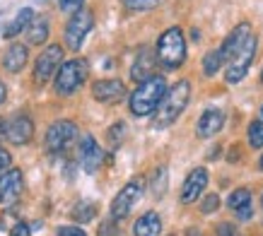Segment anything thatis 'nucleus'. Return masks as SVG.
Masks as SVG:
<instances>
[{"label":"nucleus","mask_w":263,"mask_h":236,"mask_svg":"<svg viewBox=\"0 0 263 236\" xmlns=\"http://www.w3.org/2000/svg\"><path fill=\"white\" fill-rule=\"evenodd\" d=\"M164 94H167V80L162 77V75H152L145 82H140L138 89L130 94V99H128L130 111L136 116H150L152 111L160 109Z\"/></svg>","instance_id":"1"},{"label":"nucleus","mask_w":263,"mask_h":236,"mask_svg":"<svg viewBox=\"0 0 263 236\" xmlns=\"http://www.w3.org/2000/svg\"><path fill=\"white\" fill-rule=\"evenodd\" d=\"M189 99H191V82L189 80H179L172 89H167V94H164L160 109H157L155 123L160 128L172 126L176 118L183 113V109L189 106Z\"/></svg>","instance_id":"2"},{"label":"nucleus","mask_w":263,"mask_h":236,"mask_svg":"<svg viewBox=\"0 0 263 236\" xmlns=\"http://www.w3.org/2000/svg\"><path fill=\"white\" fill-rule=\"evenodd\" d=\"M186 61V39L179 27H169L157 39V63L167 70H176Z\"/></svg>","instance_id":"3"},{"label":"nucleus","mask_w":263,"mask_h":236,"mask_svg":"<svg viewBox=\"0 0 263 236\" xmlns=\"http://www.w3.org/2000/svg\"><path fill=\"white\" fill-rule=\"evenodd\" d=\"M89 75V65L85 58H72V61H65L56 72V80H53V89H56L58 96H70L75 89H80L85 85V80Z\"/></svg>","instance_id":"4"},{"label":"nucleus","mask_w":263,"mask_h":236,"mask_svg":"<svg viewBox=\"0 0 263 236\" xmlns=\"http://www.w3.org/2000/svg\"><path fill=\"white\" fill-rule=\"evenodd\" d=\"M92 27H95V15H92L89 10H78V12H72L70 22L65 24V34H63L65 48L80 51L85 39H87V34L92 32Z\"/></svg>","instance_id":"5"},{"label":"nucleus","mask_w":263,"mask_h":236,"mask_svg":"<svg viewBox=\"0 0 263 236\" xmlns=\"http://www.w3.org/2000/svg\"><path fill=\"white\" fill-rule=\"evenodd\" d=\"M256 58V36L251 34L247 39V44L237 51V53L232 55L230 61H227V72H224V80L230 82V85H237L241 80L247 77L249 68H251V61Z\"/></svg>","instance_id":"6"},{"label":"nucleus","mask_w":263,"mask_h":236,"mask_svg":"<svg viewBox=\"0 0 263 236\" xmlns=\"http://www.w3.org/2000/svg\"><path fill=\"white\" fill-rule=\"evenodd\" d=\"M61 61H63V46H58V44H51L36 55V61H34V82L36 85H46L48 80L53 77L61 68Z\"/></svg>","instance_id":"7"},{"label":"nucleus","mask_w":263,"mask_h":236,"mask_svg":"<svg viewBox=\"0 0 263 236\" xmlns=\"http://www.w3.org/2000/svg\"><path fill=\"white\" fill-rule=\"evenodd\" d=\"M75 137H78V126L72 121H56L46 130V150L51 154H61Z\"/></svg>","instance_id":"8"},{"label":"nucleus","mask_w":263,"mask_h":236,"mask_svg":"<svg viewBox=\"0 0 263 236\" xmlns=\"http://www.w3.org/2000/svg\"><path fill=\"white\" fill-rule=\"evenodd\" d=\"M143 195V188H140V183H126L123 188L119 190V195L114 198L111 203V220H126L128 212L133 210V205L140 200Z\"/></svg>","instance_id":"9"},{"label":"nucleus","mask_w":263,"mask_h":236,"mask_svg":"<svg viewBox=\"0 0 263 236\" xmlns=\"http://www.w3.org/2000/svg\"><path fill=\"white\" fill-rule=\"evenodd\" d=\"M34 135V123L29 116L17 113V116L5 121V140L12 145H27Z\"/></svg>","instance_id":"10"},{"label":"nucleus","mask_w":263,"mask_h":236,"mask_svg":"<svg viewBox=\"0 0 263 236\" xmlns=\"http://www.w3.org/2000/svg\"><path fill=\"white\" fill-rule=\"evenodd\" d=\"M92 96L102 104H116L126 96V85L116 77L97 80L95 85H92Z\"/></svg>","instance_id":"11"},{"label":"nucleus","mask_w":263,"mask_h":236,"mask_svg":"<svg viewBox=\"0 0 263 236\" xmlns=\"http://www.w3.org/2000/svg\"><path fill=\"white\" fill-rule=\"evenodd\" d=\"M22 195V171L20 169H8L0 176V203L12 205Z\"/></svg>","instance_id":"12"},{"label":"nucleus","mask_w":263,"mask_h":236,"mask_svg":"<svg viewBox=\"0 0 263 236\" xmlns=\"http://www.w3.org/2000/svg\"><path fill=\"white\" fill-rule=\"evenodd\" d=\"M104 162V152L92 135H82L80 140V164L87 173H95Z\"/></svg>","instance_id":"13"},{"label":"nucleus","mask_w":263,"mask_h":236,"mask_svg":"<svg viewBox=\"0 0 263 236\" xmlns=\"http://www.w3.org/2000/svg\"><path fill=\"white\" fill-rule=\"evenodd\" d=\"M208 186V171L203 169V166H198V169H193L189 176H186V181H183V188H181V203L189 205L193 203V200H198L200 193L205 190Z\"/></svg>","instance_id":"14"},{"label":"nucleus","mask_w":263,"mask_h":236,"mask_svg":"<svg viewBox=\"0 0 263 236\" xmlns=\"http://www.w3.org/2000/svg\"><path fill=\"white\" fill-rule=\"evenodd\" d=\"M27 61H29V48L24 44H10L8 51L0 58V63L8 72H22Z\"/></svg>","instance_id":"15"},{"label":"nucleus","mask_w":263,"mask_h":236,"mask_svg":"<svg viewBox=\"0 0 263 236\" xmlns=\"http://www.w3.org/2000/svg\"><path fill=\"white\" fill-rule=\"evenodd\" d=\"M224 126V113L220 109H208L203 116L198 118V123H196V133L198 137H213L222 130Z\"/></svg>","instance_id":"16"},{"label":"nucleus","mask_w":263,"mask_h":236,"mask_svg":"<svg viewBox=\"0 0 263 236\" xmlns=\"http://www.w3.org/2000/svg\"><path fill=\"white\" fill-rule=\"evenodd\" d=\"M251 34H254V32H251L249 22H241L239 27H234V29L230 32V36L224 39V44L220 46V48H222V53H224V61H230L232 55H234L241 46H244V44H247V39L251 36Z\"/></svg>","instance_id":"17"},{"label":"nucleus","mask_w":263,"mask_h":236,"mask_svg":"<svg viewBox=\"0 0 263 236\" xmlns=\"http://www.w3.org/2000/svg\"><path fill=\"white\" fill-rule=\"evenodd\" d=\"M155 58H157V55H152L150 48H140V53H138L136 63H133V68H130V77L136 80V82H145L147 77H152Z\"/></svg>","instance_id":"18"},{"label":"nucleus","mask_w":263,"mask_h":236,"mask_svg":"<svg viewBox=\"0 0 263 236\" xmlns=\"http://www.w3.org/2000/svg\"><path fill=\"white\" fill-rule=\"evenodd\" d=\"M160 231H162V220L157 212H145L133 224V236H160Z\"/></svg>","instance_id":"19"},{"label":"nucleus","mask_w":263,"mask_h":236,"mask_svg":"<svg viewBox=\"0 0 263 236\" xmlns=\"http://www.w3.org/2000/svg\"><path fill=\"white\" fill-rule=\"evenodd\" d=\"M48 34H51L48 17H34L32 24L27 27V41H29L32 46H41V44L48 39Z\"/></svg>","instance_id":"20"},{"label":"nucleus","mask_w":263,"mask_h":236,"mask_svg":"<svg viewBox=\"0 0 263 236\" xmlns=\"http://www.w3.org/2000/svg\"><path fill=\"white\" fill-rule=\"evenodd\" d=\"M32 19H34V12H32V8H22L20 12H17V17L12 19V22L3 29V39H15L17 34L22 32V29H27L29 24H32Z\"/></svg>","instance_id":"21"},{"label":"nucleus","mask_w":263,"mask_h":236,"mask_svg":"<svg viewBox=\"0 0 263 236\" xmlns=\"http://www.w3.org/2000/svg\"><path fill=\"white\" fill-rule=\"evenodd\" d=\"M227 63L224 61V53H222V48H215V51H208L205 58H203V72H205L208 77H213L222 65Z\"/></svg>","instance_id":"22"},{"label":"nucleus","mask_w":263,"mask_h":236,"mask_svg":"<svg viewBox=\"0 0 263 236\" xmlns=\"http://www.w3.org/2000/svg\"><path fill=\"white\" fill-rule=\"evenodd\" d=\"M227 205H230L232 210H241V207H249V205H251V193H249L247 188H237V190H234V193L230 195Z\"/></svg>","instance_id":"23"},{"label":"nucleus","mask_w":263,"mask_h":236,"mask_svg":"<svg viewBox=\"0 0 263 236\" xmlns=\"http://www.w3.org/2000/svg\"><path fill=\"white\" fill-rule=\"evenodd\" d=\"M95 214H97L95 203H80V205H75V210H72V220L75 222H89Z\"/></svg>","instance_id":"24"},{"label":"nucleus","mask_w":263,"mask_h":236,"mask_svg":"<svg viewBox=\"0 0 263 236\" xmlns=\"http://www.w3.org/2000/svg\"><path fill=\"white\" fill-rule=\"evenodd\" d=\"M249 145L258 150L263 147V121H254L251 126H249Z\"/></svg>","instance_id":"25"},{"label":"nucleus","mask_w":263,"mask_h":236,"mask_svg":"<svg viewBox=\"0 0 263 236\" xmlns=\"http://www.w3.org/2000/svg\"><path fill=\"white\" fill-rule=\"evenodd\" d=\"M128 10H133V12H145V10H152L157 8L162 0H121Z\"/></svg>","instance_id":"26"},{"label":"nucleus","mask_w":263,"mask_h":236,"mask_svg":"<svg viewBox=\"0 0 263 236\" xmlns=\"http://www.w3.org/2000/svg\"><path fill=\"white\" fill-rule=\"evenodd\" d=\"M164 190H167V171H164V169H157L155 176H152V193L160 198Z\"/></svg>","instance_id":"27"},{"label":"nucleus","mask_w":263,"mask_h":236,"mask_svg":"<svg viewBox=\"0 0 263 236\" xmlns=\"http://www.w3.org/2000/svg\"><path fill=\"white\" fill-rule=\"evenodd\" d=\"M217 207H220V195L210 193V195L203 198V203H200V212H203V214H210V212H215Z\"/></svg>","instance_id":"28"},{"label":"nucleus","mask_w":263,"mask_h":236,"mask_svg":"<svg viewBox=\"0 0 263 236\" xmlns=\"http://www.w3.org/2000/svg\"><path fill=\"white\" fill-rule=\"evenodd\" d=\"M123 133H126V126H123V123H116V126L109 130V142H111L114 147H116V145H121V137H123Z\"/></svg>","instance_id":"29"},{"label":"nucleus","mask_w":263,"mask_h":236,"mask_svg":"<svg viewBox=\"0 0 263 236\" xmlns=\"http://www.w3.org/2000/svg\"><path fill=\"white\" fill-rule=\"evenodd\" d=\"M58 5L63 12H78V10H82V0H61Z\"/></svg>","instance_id":"30"},{"label":"nucleus","mask_w":263,"mask_h":236,"mask_svg":"<svg viewBox=\"0 0 263 236\" xmlns=\"http://www.w3.org/2000/svg\"><path fill=\"white\" fill-rule=\"evenodd\" d=\"M56 236H87L80 227H58Z\"/></svg>","instance_id":"31"},{"label":"nucleus","mask_w":263,"mask_h":236,"mask_svg":"<svg viewBox=\"0 0 263 236\" xmlns=\"http://www.w3.org/2000/svg\"><path fill=\"white\" fill-rule=\"evenodd\" d=\"M119 234V229H116V224H114V220L104 222L102 227H99V236H116Z\"/></svg>","instance_id":"32"},{"label":"nucleus","mask_w":263,"mask_h":236,"mask_svg":"<svg viewBox=\"0 0 263 236\" xmlns=\"http://www.w3.org/2000/svg\"><path fill=\"white\" fill-rule=\"evenodd\" d=\"M10 236H32V231H29V227L24 222H17L12 227V231H10Z\"/></svg>","instance_id":"33"},{"label":"nucleus","mask_w":263,"mask_h":236,"mask_svg":"<svg viewBox=\"0 0 263 236\" xmlns=\"http://www.w3.org/2000/svg\"><path fill=\"white\" fill-rule=\"evenodd\" d=\"M10 162H12V157H10V152L0 147V173H3V171H8V169H10Z\"/></svg>","instance_id":"34"},{"label":"nucleus","mask_w":263,"mask_h":236,"mask_svg":"<svg viewBox=\"0 0 263 236\" xmlns=\"http://www.w3.org/2000/svg\"><path fill=\"white\" fill-rule=\"evenodd\" d=\"M217 236H237V229L227 224V222H222V224H217Z\"/></svg>","instance_id":"35"},{"label":"nucleus","mask_w":263,"mask_h":236,"mask_svg":"<svg viewBox=\"0 0 263 236\" xmlns=\"http://www.w3.org/2000/svg\"><path fill=\"white\" fill-rule=\"evenodd\" d=\"M237 214H239V220H251V205L249 207H241V210H237Z\"/></svg>","instance_id":"36"},{"label":"nucleus","mask_w":263,"mask_h":236,"mask_svg":"<svg viewBox=\"0 0 263 236\" xmlns=\"http://www.w3.org/2000/svg\"><path fill=\"white\" fill-rule=\"evenodd\" d=\"M5 99H8V89H5V85L0 82V106L5 104Z\"/></svg>","instance_id":"37"},{"label":"nucleus","mask_w":263,"mask_h":236,"mask_svg":"<svg viewBox=\"0 0 263 236\" xmlns=\"http://www.w3.org/2000/svg\"><path fill=\"white\" fill-rule=\"evenodd\" d=\"M5 137V123H3V118H0V140Z\"/></svg>","instance_id":"38"},{"label":"nucleus","mask_w":263,"mask_h":236,"mask_svg":"<svg viewBox=\"0 0 263 236\" xmlns=\"http://www.w3.org/2000/svg\"><path fill=\"white\" fill-rule=\"evenodd\" d=\"M186 234H189V236H200V231H198V229H189Z\"/></svg>","instance_id":"39"},{"label":"nucleus","mask_w":263,"mask_h":236,"mask_svg":"<svg viewBox=\"0 0 263 236\" xmlns=\"http://www.w3.org/2000/svg\"><path fill=\"white\" fill-rule=\"evenodd\" d=\"M261 169H263V157H261Z\"/></svg>","instance_id":"40"},{"label":"nucleus","mask_w":263,"mask_h":236,"mask_svg":"<svg viewBox=\"0 0 263 236\" xmlns=\"http://www.w3.org/2000/svg\"><path fill=\"white\" fill-rule=\"evenodd\" d=\"M261 82H263V72H261Z\"/></svg>","instance_id":"41"},{"label":"nucleus","mask_w":263,"mask_h":236,"mask_svg":"<svg viewBox=\"0 0 263 236\" xmlns=\"http://www.w3.org/2000/svg\"><path fill=\"white\" fill-rule=\"evenodd\" d=\"M261 118H263V109H261Z\"/></svg>","instance_id":"42"},{"label":"nucleus","mask_w":263,"mask_h":236,"mask_svg":"<svg viewBox=\"0 0 263 236\" xmlns=\"http://www.w3.org/2000/svg\"><path fill=\"white\" fill-rule=\"evenodd\" d=\"M261 205H263V195H261Z\"/></svg>","instance_id":"43"},{"label":"nucleus","mask_w":263,"mask_h":236,"mask_svg":"<svg viewBox=\"0 0 263 236\" xmlns=\"http://www.w3.org/2000/svg\"><path fill=\"white\" fill-rule=\"evenodd\" d=\"M169 236H172V234H169Z\"/></svg>","instance_id":"44"}]
</instances>
